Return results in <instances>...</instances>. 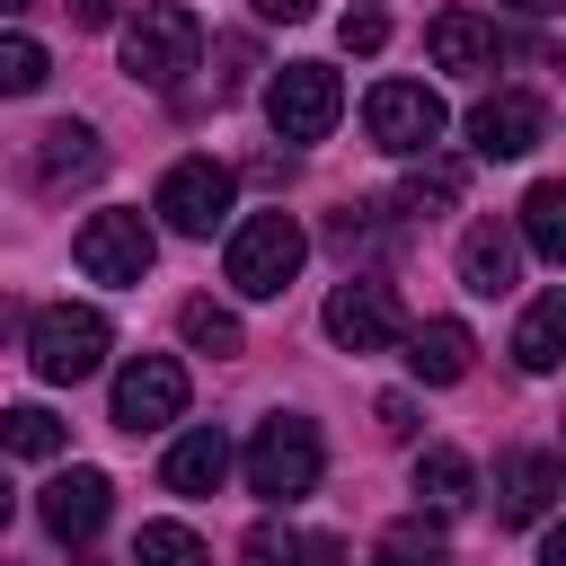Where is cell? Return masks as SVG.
Wrapping results in <instances>:
<instances>
[{"label": "cell", "mask_w": 566, "mask_h": 566, "mask_svg": "<svg viewBox=\"0 0 566 566\" xmlns=\"http://www.w3.org/2000/svg\"><path fill=\"white\" fill-rule=\"evenodd\" d=\"M265 115H274L283 142H318V133L345 115V88H336L327 62H283V71L265 80Z\"/></svg>", "instance_id": "5b68a950"}, {"label": "cell", "mask_w": 566, "mask_h": 566, "mask_svg": "<svg viewBox=\"0 0 566 566\" xmlns=\"http://www.w3.org/2000/svg\"><path fill=\"white\" fill-rule=\"evenodd\" d=\"M195 53H203V27H195V9H177V0H142V18L124 27V71H133L142 88H177V80L195 71Z\"/></svg>", "instance_id": "6da1fadb"}, {"label": "cell", "mask_w": 566, "mask_h": 566, "mask_svg": "<svg viewBox=\"0 0 566 566\" xmlns=\"http://www.w3.org/2000/svg\"><path fill=\"white\" fill-rule=\"evenodd\" d=\"M469 327L460 318H424L416 336H407V363H416V380H433V389H451V380H469Z\"/></svg>", "instance_id": "ac0fdd59"}, {"label": "cell", "mask_w": 566, "mask_h": 566, "mask_svg": "<svg viewBox=\"0 0 566 566\" xmlns=\"http://www.w3.org/2000/svg\"><path fill=\"white\" fill-rule=\"evenodd\" d=\"M336 44H345V53H380V44H389V18H380V9H345Z\"/></svg>", "instance_id": "f546056e"}, {"label": "cell", "mask_w": 566, "mask_h": 566, "mask_svg": "<svg viewBox=\"0 0 566 566\" xmlns=\"http://www.w3.org/2000/svg\"><path fill=\"white\" fill-rule=\"evenodd\" d=\"M504 9H522V18H548V9H557V0H504Z\"/></svg>", "instance_id": "836d02e7"}, {"label": "cell", "mask_w": 566, "mask_h": 566, "mask_svg": "<svg viewBox=\"0 0 566 566\" xmlns=\"http://www.w3.org/2000/svg\"><path fill=\"white\" fill-rule=\"evenodd\" d=\"M159 478H168L177 495H212V486L230 478V442H221V424L177 433V442H168V460H159Z\"/></svg>", "instance_id": "e0dca14e"}, {"label": "cell", "mask_w": 566, "mask_h": 566, "mask_svg": "<svg viewBox=\"0 0 566 566\" xmlns=\"http://www.w3.org/2000/svg\"><path fill=\"white\" fill-rule=\"evenodd\" d=\"M248 71H256L248 35H221V71H212V88H221V97H239V88H248Z\"/></svg>", "instance_id": "4dcf8cb0"}, {"label": "cell", "mask_w": 566, "mask_h": 566, "mask_svg": "<svg viewBox=\"0 0 566 566\" xmlns=\"http://www.w3.org/2000/svg\"><path fill=\"white\" fill-rule=\"evenodd\" d=\"M327 336H336L345 354H380V345L398 336V292H389L380 274H345V283L327 292Z\"/></svg>", "instance_id": "30bf717a"}, {"label": "cell", "mask_w": 566, "mask_h": 566, "mask_svg": "<svg viewBox=\"0 0 566 566\" xmlns=\"http://www.w3.org/2000/svg\"><path fill=\"white\" fill-rule=\"evenodd\" d=\"M248 9H256V18H283V27H292V18H310L318 0H248Z\"/></svg>", "instance_id": "d6a6232c"}, {"label": "cell", "mask_w": 566, "mask_h": 566, "mask_svg": "<svg viewBox=\"0 0 566 566\" xmlns=\"http://www.w3.org/2000/svg\"><path fill=\"white\" fill-rule=\"evenodd\" d=\"M301 256H310V230H301L292 212H248V221L230 230V283H239L248 301H274V292L301 274Z\"/></svg>", "instance_id": "7a4b0ae2"}, {"label": "cell", "mask_w": 566, "mask_h": 566, "mask_svg": "<svg viewBox=\"0 0 566 566\" xmlns=\"http://www.w3.org/2000/svg\"><path fill=\"white\" fill-rule=\"evenodd\" d=\"M106 345H115V336H106V318H97V310H71V301H62V310H44V318H35V336H27V354H35V371H44V380H88V371L106 363Z\"/></svg>", "instance_id": "52a82bcc"}, {"label": "cell", "mask_w": 566, "mask_h": 566, "mask_svg": "<svg viewBox=\"0 0 566 566\" xmlns=\"http://www.w3.org/2000/svg\"><path fill=\"white\" fill-rule=\"evenodd\" d=\"M44 44L35 35H0V97H27V88H44Z\"/></svg>", "instance_id": "484cf974"}, {"label": "cell", "mask_w": 566, "mask_h": 566, "mask_svg": "<svg viewBox=\"0 0 566 566\" xmlns=\"http://www.w3.org/2000/svg\"><path fill=\"white\" fill-rule=\"evenodd\" d=\"M177 327H186V345H195V354H239V318H230V310H212V301H186V310H177Z\"/></svg>", "instance_id": "d4e9b609"}, {"label": "cell", "mask_w": 566, "mask_h": 566, "mask_svg": "<svg viewBox=\"0 0 566 566\" xmlns=\"http://www.w3.org/2000/svg\"><path fill=\"white\" fill-rule=\"evenodd\" d=\"M469 142H478V159H531L548 142V106L531 88H495L469 106Z\"/></svg>", "instance_id": "ba28073f"}, {"label": "cell", "mask_w": 566, "mask_h": 566, "mask_svg": "<svg viewBox=\"0 0 566 566\" xmlns=\"http://www.w3.org/2000/svg\"><path fill=\"white\" fill-rule=\"evenodd\" d=\"M97 168H106V150H97V133H88V124H53V133H35V186H44V195L88 186Z\"/></svg>", "instance_id": "9a60e30c"}, {"label": "cell", "mask_w": 566, "mask_h": 566, "mask_svg": "<svg viewBox=\"0 0 566 566\" xmlns=\"http://www.w3.org/2000/svg\"><path fill=\"white\" fill-rule=\"evenodd\" d=\"M495 18H478V9H442L433 27H424V53L442 62V71H495Z\"/></svg>", "instance_id": "5bb4252c"}, {"label": "cell", "mask_w": 566, "mask_h": 566, "mask_svg": "<svg viewBox=\"0 0 566 566\" xmlns=\"http://www.w3.org/2000/svg\"><path fill=\"white\" fill-rule=\"evenodd\" d=\"M460 283H469L478 301H504V292L522 283V239L495 230V221H478V230L460 239Z\"/></svg>", "instance_id": "4fadbf2b"}, {"label": "cell", "mask_w": 566, "mask_h": 566, "mask_svg": "<svg viewBox=\"0 0 566 566\" xmlns=\"http://www.w3.org/2000/svg\"><path fill=\"white\" fill-rule=\"evenodd\" d=\"M71 256H80V274H88V283H142V274H150V256H159V239H150V221H142V212H88V221H80V239H71Z\"/></svg>", "instance_id": "8992f818"}, {"label": "cell", "mask_w": 566, "mask_h": 566, "mask_svg": "<svg viewBox=\"0 0 566 566\" xmlns=\"http://www.w3.org/2000/svg\"><path fill=\"white\" fill-rule=\"evenodd\" d=\"M469 486H478V478H469V460H460L451 442H433V451H416V495H424V504H442V513H460V504H469Z\"/></svg>", "instance_id": "7402d4cb"}, {"label": "cell", "mask_w": 566, "mask_h": 566, "mask_svg": "<svg viewBox=\"0 0 566 566\" xmlns=\"http://www.w3.org/2000/svg\"><path fill=\"white\" fill-rule=\"evenodd\" d=\"M239 566H301V539L274 531V522H256V531L239 539Z\"/></svg>", "instance_id": "f1b7e54d"}, {"label": "cell", "mask_w": 566, "mask_h": 566, "mask_svg": "<svg viewBox=\"0 0 566 566\" xmlns=\"http://www.w3.org/2000/svg\"><path fill=\"white\" fill-rule=\"evenodd\" d=\"M460 203V159H424L407 177V212H451Z\"/></svg>", "instance_id": "4316f807"}, {"label": "cell", "mask_w": 566, "mask_h": 566, "mask_svg": "<svg viewBox=\"0 0 566 566\" xmlns=\"http://www.w3.org/2000/svg\"><path fill=\"white\" fill-rule=\"evenodd\" d=\"M106 504H115L106 469H62V478L44 486V531L80 548V539H97V531H106Z\"/></svg>", "instance_id": "7c38bea8"}, {"label": "cell", "mask_w": 566, "mask_h": 566, "mask_svg": "<svg viewBox=\"0 0 566 566\" xmlns=\"http://www.w3.org/2000/svg\"><path fill=\"white\" fill-rule=\"evenodd\" d=\"M371 566H442V531H433V522H398Z\"/></svg>", "instance_id": "83f0119b"}, {"label": "cell", "mask_w": 566, "mask_h": 566, "mask_svg": "<svg viewBox=\"0 0 566 566\" xmlns=\"http://www.w3.org/2000/svg\"><path fill=\"white\" fill-rule=\"evenodd\" d=\"M363 124H371V142H380L389 159H424V150L442 142V97H433L424 80H380V88L363 97Z\"/></svg>", "instance_id": "277c9868"}, {"label": "cell", "mask_w": 566, "mask_h": 566, "mask_svg": "<svg viewBox=\"0 0 566 566\" xmlns=\"http://www.w3.org/2000/svg\"><path fill=\"white\" fill-rule=\"evenodd\" d=\"M327 239H336L345 265H354V256H398V212H389V203H345V212L327 221Z\"/></svg>", "instance_id": "d6986e66"}, {"label": "cell", "mask_w": 566, "mask_h": 566, "mask_svg": "<svg viewBox=\"0 0 566 566\" xmlns=\"http://www.w3.org/2000/svg\"><path fill=\"white\" fill-rule=\"evenodd\" d=\"M221 212H230V168H221V159H177V168L159 177V221H168V230L212 239Z\"/></svg>", "instance_id": "9c48e42d"}, {"label": "cell", "mask_w": 566, "mask_h": 566, "mask_svg": "<svg viewBox=\"0 0 566 566\" xmlns=\"http://www.w3.org/2000/svg\"><path fill=\"white\" fill-rule=\"evenodd\" d=\"M557 345H566V292H539L513 327V363L522 371H557Z\"/></svg>", "instance_id": "ffe728a7"}, {"label": "cell", "mask_w": 566, "mask_h": 566, "mask_svg": "<svg viewBox=\"0 0 566 566\" xmlns=\"http://www.w3.org/2000/svg\"><path fill=\"white\" fill-rule=\"evenodd\" d=\"M71 9V27H115V0H62Z\"/></svg>", "instance_id": "1f68e13d"}, {"label": "cell", "mask_w": 566, "mask_h": 566, "mask_svg": "<svg viewBox=\"0 0 566 566\" xmlns=\"http://www.w3.org/2000/svg\"><path fill=\"white\" fill-rule=\"evenodd\" d=\"M9 504H18V495H9V478H0V531H9Z\"/></svg>", "instance_id": "e575fe53"}, {"label": "cell", "mask_w": 566, "mask_h": 566, "mask_svg": "<svg viewBox=\"0 0 566 566\" xmlns=\"http://www.w3.org/2000/svg\"><path fill=\"white\" fill-rule=\"evenodd\" d=\"M186 416V371L168 354H133L115 371V424L124 433H150V424H177Z\"/></svg>", "instance_id": "8fae6325"}, {"label": "cell", "mask_w": 566, "mask_h": 566, "mask_svg": "<svg viewBox=\"0 0 566 566\" xmlns=\"http://www.w3.org/2000/svg\"><path fill=\"white\" fill-rule=\"evenodd\" d=\"M522 248H531L539 265H557V256H566V186H548V177H539V186L522 195Z\"/></svg>", "instance_id": "44dd1931"}, {"label": "cell", "mask_w": 566, "mask_h": 566, "mask_svg": "<svg viewBox=\"0 0 566 566\" xmlns=\"http://www.w3.org/2000/svg\"><path fill=\"white\" fill-rule=\"evenodd\" d=\"M18 9H27V0H0V18H18Z\"/></svg>", "instance_id": "d590c367"}, {"label": "cell", "mask_w": 566, "mask_h": 566, "mask_svg": "<svg viewBox=\"0 0 566 566\" xmlns=\"http://www.w3.org/2000/svg\"><path fill=\"white\" fill-rule=\"evenodd\" d=\"M0 451L53 460V451H62V416H53V407H0Z\"/></svg>", "instance_id": "603a6c76"}, {"label": "cell", "mask_w": 566, "mask_h": 566, "mask_svg": "<svg viewBox=\"0 0 566 566\" xmlns=\"http://www.w3.org/2000/svg\"><path fill=\"white\" fill-rule=\"evenodd\" d=\"M318 424L310 416H274V424H256V442H248V486L265 495V504H301L310 486H318Z\"/></svg>", "instance_id": "3957f363"}, {"label": "cell", "mask_w": 566, "mask_h": 566, "mask_svg": "<svg viewBox=\"0 0 566 566\" xmlns=\"http://www.w3.org/2000/svg\"><path fill=\"white\" fill-rule=\"evenodd\" d=\"M133 566H212V557H203V539L186 522H142L133 531Z\"/></svg>", "instance_id": "cb8c5ba5"}, {"label": "cell", "mask_w": 566, "mask_h": 566, "mask_svg": "<svg viewBox=\"0 0 566 566\" xmlns=\"http://www.w3.org/2000/svg\"><path fill=\"white\" fill-rule=\"evenodd\" d=\"M548 504H557V460L548 451H513L495 469V513L504 522H548Z\"/></svg>", "instance_id": "2e32d148"}]
</instances>
